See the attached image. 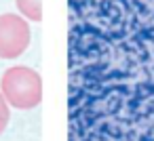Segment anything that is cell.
<instances>
[{
  "label": "cell",
  "mask_w": 154,
  "mask_h": 141,
  "mask_svg": "<svg viewBox=\"0 0 154 141\" xmlns=\"http://www.w3.org/2000/svg\"><path fill=\"white\" fill-rule=\"evenodd\" d=\"M0 93L11 107L34 110L42 101V78L28 65H13L0 78Z\"/></svg>",
  "instance_id": "1"
},
{
  "label": "cell",
  "mask_w": 154,
  "mask_h": 141,
  "mask_svg": "<svg viewBox=\"0 0 154 141\" xmlns=\"http://www.w3.org/2000/svg\"><path fill=\"white\" fill-rule=\"evenodd\" d=\"M32 32L26 17L17 13L0 15V59H17L30 46Z\"/></svg>",
  "instance_id": "2"
},
{
  "label": "cell",
  "mask_w": 154,
  "mask_h": 141,
  "mask_svg": "<svg viewBox=\"0 0 154 141\" xmlns=\"http://www.w3.org/2000/svg\"><path fill=\"white\" fill-rule=\"evenodd\" d=\"M15 7L28 21H40L42 19V0H15Z\"/></svg>",
  "instance_id": "3"
},
{
  "label": "cell",
  "mask_w": 154,
  "mask_h": 141,
  "mask_svg": "<svg viewBox=\"0 0 154 141\" xmlns=\"http://www.w3.org/2000/svg\"><path fill=\"white\" fill-rule=\"evenodd\" d=\"M9 122H11V105L7 103V99L2 97V93H0V135L7 130Z\"/></svg>",
  "instance_id": "4"
}]
</instances>
